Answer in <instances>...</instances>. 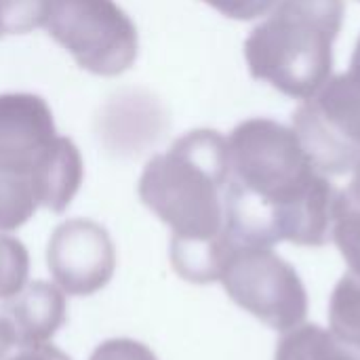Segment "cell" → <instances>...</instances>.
Listing matches in <instances>:
<instances>
[{
	"label": "cell",
	"instance_id": "2",
	"mask_svg": "<svg viewBox=\"0 0 360 360\" xmlns=\"http://www.w3.org/2000/svg\"><path fill=\"white\" fill-rule=\"evenodd\" d=\"M228 139L213 129H194L143 167L137 194L171 228V264L196 285L219 281L232 247L226 221Z\"/></svg>",
	"mask_w": 360,
	"mask_h": 360
},
{
	"label": "cell",
	"instance_id": "11",
	"mask_svg": "<svg viewBox=\"0 0 360 360\" xmlns=\"http://www.w3.org/2000/svg\"><path fill=\"white\" fill-rule=\"evenodd\" d=\"M331 238L348 262V270L360 276V186L348 184L335 194L331 211Z\"/></svg>",
	"mask_w": 360,
	"mask_h": 360
},
{
	"label": "cell",
	"instance_id": "9",
	"mask_svg": "<svg viewBox=\"0 0 360 360\" xmlns=\"http://www.w3.org/2000/svg\"><path fill=\"white\" fill-rule=\"evenodd\" d=\"M0 319L8 327L17 348L49 344L68 319L65 295L59 287L36 281L4 300Z\"/></svg>",
	"mask_w": 360,
	"mask_h": 360
},
{
	"label": "cell",
	"instance_id": "17",
	"mask_svg": "<svg viewBox=\"0 0 360 360\" xmlns=\"http://www.w3.org/2000/svg\"><path fill=\"white\" fill-rule=\"evenodd\" d=\"M13 348H17L15 346V340H13V335L8 331V327L4 325V321L0 319V360L6 359Z\"/></svg>",
	"mask_w": 360,
	"mask_h": 360
},
{
	"label": "cell",
	"instance_id": "1",
	"mask_svg": "<svg viewBox=\"0 0 360 360\" xmlns=\"http://www.w3.org/2000/svg\"><path fill=\"white\" fill-rule=\"evenodd\" d=\"M226 221L232 243L323 247L331 238L338 190L293 129L249 118L228 135Z\"/></svg>",
	"mask_w": 360,
	"mask_h": 360
},
{
	"label": "cell",
	"instance_id": "4",
	"mask_svg": "<svg viewBox=\"0 0 360 360\" xmlns=\"http://www.w3.org/2000/svg\"><path fill=\"white\" fill-rule=\"evenodd\" d=\"M344 11V0H278L245 40L249 74L291 99L312 97L331 78Z\"/></svg>",
	"mask_w": 360,
	"mask_h": 360
},
{
	"label": "cell",
	"instance_id": "15",
	"mask_svg": "<svg viewBox=\"0 0 360 360\" xmlns=\"http://www.w3.org/2000/svg\"><path fill=\"white\" fill-rule=\"evenodd\" d=\"M228 19L253 21L268 15L278 0H202Z\"/></svg>",
	"mask_w": 360,
	"mask_h": 360
},
{
	"label": "cell",
	"instance_id": "14",
	"mask_svg": "<svg viewBox=\"0 0 360 360\" xmlns=\"http://www.w3.org/2000/svg\"><path fill=\"white\" fill-rule=\"evenodd\" d=\"M89 360H158L156 354L141 342L129 338H114L101 342Z\"/></svg>",
	"mask_w": 360,
	"mask_h": 360
},
{
	"label": "cell",
	"instance_id": "13",
	"mask_svg": "<svg viewBox=\"0 0 360 360\" xmlns=\"http://www.w3.org/2000/svg\"><path fill=\"white\" fill-rule=\"evenodd\" d=\"M30 274V255L21 240L0 232V300L17 295Z\"/></svg>",
	"mask_w": 360,
	"mask_h": 360
},
{
	"label": "cell",
	"instance_id": "3",
	"mask_svg": "<svg viewBox=\"0 0 360 360\" xmlns=\"http://www.w3.org/2000/svg\"><path fill=\"white\" fill-rule=\"evenodd\" d=\"M84 179L76 143L59 135L49 103L34 93L0 95V232L44 207L63 213Z\"/></svg>",
	"mask_w": 360,
	"mask_h": 360
},
{
	"label": "cell",
	"instance_id": "5",
	"mask_svg": "<svg viewBox=\"0 0 360 360\" xmlns=\"http://www.w3.org/2000/svg\"><path fill=\"white\" fill-rule=\"evenodd\" d=\"M40 27L95 76H120L137 59V27L114 0H46Z\"/></svg>",
	"mask_w": 360,
	"mask_h": 360
},
{
	"label": "cell",
	"instance_id": "8",
	"mask_svg": "<svg viewBox=\"0 0 360 360\" xmlns=\"http://www.w3.org/2000/svg\"><path fill=\"white\" fill-rule=\"evenodd\" d=\"M46 266L63 293L89 297L112 281L116 249L103 226L93 219L74 217L59 224L51 234Z\"/></svg>",
	"mask_w": 360,
	"mask_h": 360
},
{
	"label": "cell",
	"instance_id": "7",
	"mask_svg": "<svg viewBox=\"0 0 360 360\" xmlns=\"http://www.w3.org/2000/svg\"><path fill=\"white\" fill-rule=\"evenodd\" d=\"M293 131L314 167L344 175L360 162V80L352 74L329 78L293 112Z\"/></svg>",
	"mask_w": 360,
	"mask_h": 360
},
{
	"label": "cell",
	"instance_id": "18",
	"mask_svg": "<svg viewBox=\"0 0 360 360\" xmlns=\"http://www.w3.org/2000/svg\"><path fill=\"white\" fill-rule=\"evenodd\" d=\"M348 74H352L354 78H359L360 80V36H359V42H356V49H354V55H352V61H350V70H348Z\"/></svg>",
	"mask_w": 360,
	"mask_h": 360
},
{
	"label": "cell",
	"instance_id": "19",
	"mask_svg": "<svg viewBox=\"0 0 360 360\" xmlns=\"http://www.w3.org/2000/svg\"><path fill=\"white\" fill-rule=\"evenodd\" d=\"M352 184L360 186V162L356 165V169H354V177H352Z\"/></svg>",
	"mask_w": 360,
	"mask_h": 360
},
{
	"label": "cell",
	"instance_id": "6",
	"mask_svg": "<svg viewBox=\"0 0 360 360\" xmlns=\"http://www.w3.org/2000/svg\"><path fill=\"white\" fill-rule=\"evenodd\" d=\"M219 283L236 306L281 333L300 327L308 314V293L300 274L272 247L232 243Z\"/></svg>",
	"mask_w": 360,
	"mask_h": 360
},
{
	"label": "cell",
	"instance_id": "10",
	"mask_svg": "<svg viewBox=\"0 0 360 360\" xmlns=\"http://www.w3.org/2000/svg\"><path fill=\"white\" fill-rule=\"evenodd\" d=\"M274 360H360V352L319 325H300L283 335Z\"/></svg>",
	"mask_w": 360,
	"mask_h": 360
},
{
	"label": "cell",
	"instance_id": "12",
	"mask_svg": "<svg viewBox=\"0 0 360 360\" xmlns=\"http://www.w3.org/2000/svg\"><path fill=\"white\" fill-rule=\"evenodd\" d=\"M331 333L360 352V276L350 270L335 285L329 302Z\"/></svg>",
	"mask_w": 360,
	"mask_h": 360
},
{
	"label": "cell",
	"instance_id": "16",
	"mask_svg": "<svg viewBox=\"0 0 360 360\" xmlns=\"http://www.w3.org/2000/svg\"><path fill=\"white\" fill-rule=\"evenodd\" d=\"M4 360H72L65 352H61L53 344H38V346H21L15 354H8Z\"/></svg>",
	"mask_w": 360,
	"mask_h": 360
}]
</instances>
